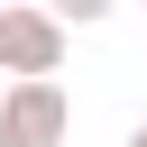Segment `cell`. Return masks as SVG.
I'll list each match as a JSON object with an SVG mask.
<instances>
[{
    "label": "cell",
    "instance_id": "7a4b0ae2",
    "mask_svg": "<svg viewBox=\"0 0 147 147\" xmlns=\"http://www.w3.org/2000/svg\"><path fill=\"white\" fill-rule=\"evenodd\" d=\"M74 92L64 83H0V147H64Z\"/></svg>",
    "mask_w": 147,
    "mask_h": 147
},
{
    "label": "cell",
    "instance_id": "277c9868",
    "mask_svg": "<svg viewBox=\"0 0 147 147\" xmlns=\"http://www.w3.org/2000/svg\"><path fill=\"white\" fill-rule=\"evenodd\" d=\"M138 129H147V110H138Z\"/></svg>",
    "mask_w": 147,
    "mask_h": 147
},
{
    "label": "cell",
    "instance_id": "3957f363",
    "mask_svg": "<svg viewBox=\"0 0 147 147\" xmlns=\"http://www.w3.org/2000/svg\"><path fill=\"white\" fill-rule=\"evenodd\" d=\"M129 147H147V129H129Z\"/></svg>",
    "mask_w": 147,
    "mask_h": 147
},
{
    "label": "cell",
    "instance_id": "6da1fadb",
    "mask_svg": "<svg viewBox=\"0 0 147 147\" xmlns=\"http://www.w3.org/2000/svg\"><path fill=\"white\" fill-rule=\"evenodd\" d=\"M55 64H64V28H55V9L0 0V74H9V83H55Z\"/></svg>",
    "mask_w": 147,
    "mask_h": 147
}]
</instances>
